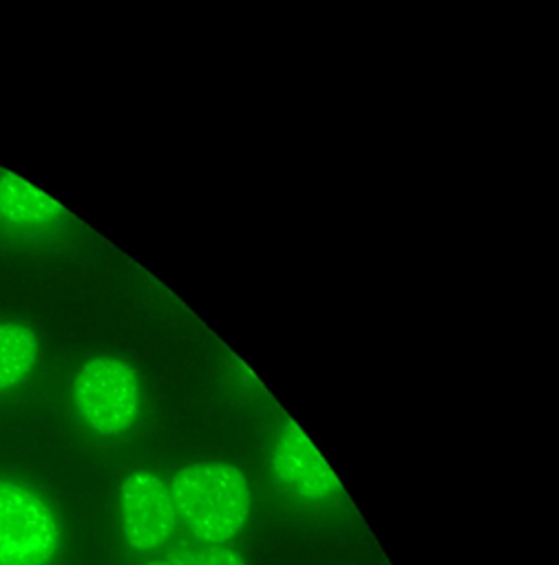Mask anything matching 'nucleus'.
Here are the masks:
<instances>
[{"instance_id":"nucleus-1","label":"nucleus","mask_w":559,"mask_h":565,"mask_svg":"<svg viewBox=\"0 0 559 565\" xmlns=\"http://www.w3.org/2000/svg\"><path fill=\"white\" fill-rule=\"evenodd\" d=\"M177 516L208 545H225L247 523L252 488L230 461H194L168 483Z\"/></svg>"},{"instance_id":"nucleus-2","label":"nucleus","mask_w":559,"mask_h":565,"mask_svg":"<svg viewBox=\"0 0 559 565\" xmlns=\"http://www.w3.org/2000/svg\"><path fill=\"white\" fill-rule=\"evenodd\" d=\"M73 404L82 424L95 435L126 433L137 422L141 404L135 366L113 353L86 360L73 382Z\"/></svg>"},{"instance_id":"nucleus-3","label":"nucleus","mask_w":559,"mask_h":565,"mask_svg":"<svg viewBox=\"0 0 559 565\" xmlns=\"http://www.w3.org/2000/svg\"><path fill=\"white\" fill-rule=\"evenodd\" d=\"M57 550L53 505L29 483L0 477V565H51Z\"/></svg>"},{"instance_id":"nucleus-4","label":"nucleus","mask_w":559,"mask_h":565,"mask_svg":"<svg viewBox=\"0 0 559 565\" xmlns=\"http://www.w3.org/2000/svg\"><path fill=\"white\" fill-rule=\"evenodd\" d=\"M122 530L130 550L155 552L177 530V510L168 483L150 470H133L119 486Z\"/></svg>"},{"instance_id":"nucleus-5","label":"nucleus","mask_w":559,"mask_h":565,"mask_svg":"<svg viewBox=\"0 0 559 565\" xmlns=\"http://www.w3.org/2000/svg\"><path fill=\"white\" fill-rule=\"evenodd\" d=\"M270 466L281 488L296 499L318 503L340 490V483L323 455L294 422H285L278 430Z\"/></svg>"},{"instance_id":"nucleus-6","label":"nucleus","mask_w":559,"mask_h":565,"mask_svg":"<svg viewBox=\"0 0 559 565\" xmlns=\"http://www.w3.org/2000/svg\"><path fill=\"white\" fill-rule=\"evenodd\" d=\"M64 214L62 205L24 179L0 174V216L13 225H46Z\"/></svg>"},{"instance_id":"nucleus-7","label":"nucleus","mask_w":559,"mask_h":565,"mask_svg":"<svg viewBox=\"0 0 559 565\" xmlns=\"http://www.w3.org/2000/svg\"><path fill=\"white\" fill-rule=\"evenodd\" d=\"M40 353L38 335L22 322H0V393L15 388L33 371Z\"/></svg>"},{"instance_id":"nucleus-8","label":"nucleus","mask_w":559,"mask_h":565,"mask_svg":"<svg viewBox=\"0 0 559 565\" xmlns=\"http://www.w3.org/2000/svg\"><path fill=\"white\" fill-rule=\"evenodd\" d=\"M183 565H245L243 556L228 545H205L186 547Z\"/></svg>"},{"instance_id":"nucleus-9","label":"nucleus","mask_w":559,"mask_h":565,"mask_svg":"<svg viewBox=\"0 0 559 565\" xmlns=\"http://www.w3.org/2000/svg\"><path fill=\"white\" fill-rule=\"evenodd\" d=\"M183 561H186V547H179V550L170 552V554L164 556V558L148 561L146 565H183Z\"/></svg>"}]
</instances>
